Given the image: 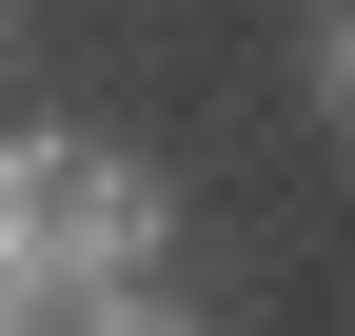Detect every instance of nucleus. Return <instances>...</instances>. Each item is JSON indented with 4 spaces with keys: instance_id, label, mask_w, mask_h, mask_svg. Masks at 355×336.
<instances>
[{
    "instance_id": "7ed1b4c3",
    "label": "nucleus",
    "mask_w": 355,
    "mask_h": 336,
    "mask_svg": "<svg viewBox=\"0 0 355 336\" xmlns=\"http://www.w3.org/2000/svg\"><path fill=\"white\" fill-rule=\"evenodd\" d=\"M60 336H198L178 297H119V317H60Z\"/></svg>"
},
{
    "instance_id": "f03ea898",
    "label": "nucleus",
    "mask_w": 355,
    "mask_h": 336,
    "mask_svg": "<svg viewBox=\"0 0 355 336\" xmlns=\"http://www.w3.org/2000/svg\"><path fill=\"white\" fill-rule=\"evenodd\" d=\"M316 99L355 119V0H336V20H316Z\"/></svg>"
},
{
    "instance_id": "f257e3e1",
    "label": "nucleus",
    "mask_w": 355,
    "mask_h": 336,
    "mask_svg": "<svg viewBox=\"0 0 355 336\" xmlns=\"http://www.w3.org/2000/svg\"><path fill=\"white\" fill-rule=\"evenodd\" d=\"M158 237H178V178H139V158H99V139H0V277H20L40 317H119L158 277Z\"/></svg>"
},
{
    "instance_id": "20e7f679",
    "label": "nucleus",
    "mask_w": 355,
    "mask_h": 336,
    "mask_svg": "<svg viewBox=\"0 0 355 336\" xmlns=\"http://www.w3.org/2000/svg\"><path fill=\"white\" fill-rule=\"evenodd\" d=\"M0 336H40V297H20V277H0Z\"/></svg>"
}]
</instances>
